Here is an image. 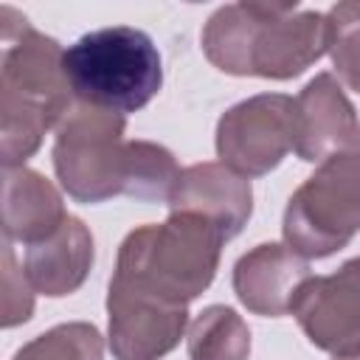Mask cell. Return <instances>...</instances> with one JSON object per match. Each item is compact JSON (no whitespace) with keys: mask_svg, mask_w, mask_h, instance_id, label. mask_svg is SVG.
I'll use <instances>...</instances> for the list:
<instances>
[{"mask_svg":"<svg viewBox=\"0 0 360 360\" xmlns=\"http://www.w3.org/2000/svg\"><path fill=\"white\" fill-rule=\"evenodd\" d=\"M326 51L340 82L360 93V0L335 3L326 11Z\"/></svg>","mask_w":360,"mask_h":360,"instance_id":"18","label":"cell"},{"mask_svg":"<svg viewBox=\"0 0 360 360\" xmlns=\"http://www.w3.org/2000/svg\"><path fill=\"white\" fill-rule=\"evenodd\" d=\"M65 76L79 101L135 112L158 96L163 65L146 31L112 25L84 34L65 51Z\"/></svg>","mask_w":360,"mask_h":360,"instance_id":"4","label":"cell"},{"mask_svg":"<svg viewBox=\"0 0 360 360\" xmlns=\"http://www.w3.org/2000/svg\"><path fill=\"white\" fill-rule=\"evenodd\" d=\"M250 329L225 304L205 307L188 326V357L191 360H248Z\"/></svg>","mask_w":360,"mask_h":360,"instance_id":"15","label":"cell"},{"mask_svg":"<svg viewBox=\"0 0 360 360\" xmlns=\"http://www.w3.org/2000/svg\"><path fill=\"white\" fill-rule=\"evenodd\" d=\"M68 211L56 186L28 166H3V233L8 242H42Z\"/></svg>","mask_w":360,"mask_h":360,"instance_id":"14","label":"cell"},{"mask_svg":"<svg viewBox=\"0 0 360 360\" xmlns=\"http://www.w3.org/2000/svg\"><path fill=\"white\" fill-rule=\"evenodd\" d=\"M225 242V233L202 214L172 211L163 225H143L127 233L112 278L188 307L211 287Z\"/></svg>","mask_w":360,"mask_h":360,"instance_id":"3","label":"cell"},{"mask_svg":"<svg viewBox=\"0 0 360 360\" xmlns=\"http://www.w3.org/2000/svg\"><path fill=\"white\" fill-rule=\"evenodd\" d=\"M290 312L315 349L335 357L360 352V256L332 276H312Z\"/></svg>","mask_w":360,"mask_h":360,"instance_id":"9","label":"cell"},{"mask_svg":"<svg viewBox=\"0 0 360 360\" xmlns=\"http://www.w3.org/2000/svg\"><path fill=\"white\" fill-rule=\"evenodd\" d=\"M312 278L304 256L278 242H264L233 264V292L256 315L281 318L292 309L301 287Z\"/></svg>","mask_w":360,"mask_h":360,"instance_id":"11","label":"cell"},{"mask_svg":"<svg viewBox=\"0 0 360 360\" xmlns=\"http://www.w3.org/2000/svg\"><path fill=\"white\" fill-rule=\"evenodd\" d=\"M202 51L231 76L292 79L326 53V14L298 3H231L202 28Z\"/></svg>","mask_w":360,"mask_h":360,"instance_id":"2","label":"cell"},{"mask_svg":"<svg viewBox=\"0 0 360 360\" xmlns=\"http://www.w3.org/2000/svg\"><path fill=\"white\" fill-rule=\"evenodd\" d=\"M295 143V98L259 93L222 112L217 124L219 163L242 177L273 172Z\"/></svg>","mask_w":360,"mask_h":360,"instance_id":"7","label":"cell"},{"mask_svg":"<svg viewBox=\"0 0 360 360\" xmlns=\"http://www.w3.org/2000/svg\"><path fill=\"white\" fill-rule=\"evenodd\" d=\"M93 233L79 217H65V222L42 242L25 250V278L42 295L62 298L76 292L93 267Z\"/></svg>","mask_w":360,"mask_h":360,"instance_id":"13","label":"cell"},{"mask_svg":"<svg viewBox=\"0 0 360 360\" xmlns=\"http://www.w3.org/2000/svg\"><path fill=\"white\" fill-rule=\"evenodd\" d=\"M124 112L73 101L56 127L53 169L76 202H104L127 191L129 141Z\"/></svg>","mask_w":360,"mask_h":360,"instance_id":"6","label":"cell"},{"mask_svg":"<svg viewBox=\"0 0 360 360\" xmlns=\"http://www.w3.org/2000/svg\"><path fill=\"white\" fill-rule=\"evenodd\" d=\"M357 112L332 73H318L295 98V155L323 163L357 138Z\"/></svg>","mask_w":360,"mask_h":360,"instance_id":"10","label":"cell"},{"mask_svg":"<svg viewBox=\"0 0 360 360\" xmlns=\"http://www.w3.org/2000/svg\"><path fill=\"white\" fill-rule=\"evenodd\" d=\"M31 281L14 262L11 242H3V326L25 323L34 312V292Z\"/></svg>","mask_w":360,"mask_h":360,"instance_id":"19","label":"cell"},{"mask_svg":"<svg viewBox=\"0 0 360 360\" xmlns=\"http://www.w3.org/2000/svg\"><path fill=\"white\" fill-rule=\"evenodd\" d=\"M169 208L202 214L225 233V239H233L253 214V188L248 177L225 163H194L180 172Z\"/></svg>","mask_w":360,"mask_h":360,"instance_id":"12","label":"cell"},{"mask_svg":"<svg viewBox=\"0 0 360 360\" xmlns=\"http://www.w3.org/2000/svg\"><path fill=\"white\" fill-rule=\"evenodd\" d=\"M104 340L93 323L70 321L28 340L11 360H101Z\"/></svg>","mask_w":360,"mask_h":360,"instance_id":"17","label":"cell"},{"mask_svg":"<svg viewBox=\"0 0 360 360\" xmlns=\"http://www.w3.org/2000/svg\"><path fill=\"white\" fill-rule=\"evenodd\" d=\"M107 315L115 360H160L180 343L188 326L186 304H172L121 278H110Z\"/></svg>","mask_w":360,"mask_h":360,"instance_id":"8","label":"cell"},{"mask_svg":"<svg viewBox=\"0 0 360 360\" xmlns=\"http://www.w3.org/2000/svg\"><path fill=\"white\" fill-rule=\"evenodd\" d=\"M174 155L152 141H129V166H127V191L143 202H166L180 180Z\"/></svg>","mask_w":360,"mask_h":360,"instance_id":"16","label":"cell"},{"mask_svg":"<svg viewBox=\"0 0 360 360\" xmlns=\"http://www.w3.org/2000/svg\"><path fill=\"white\" fill-rule=\"evenodd\" d=\"M284 242L304 259L346 248L360 231V132L349 149L326 158L298 186L284 211Z\"/></svg>","mask_w":360,"mask_h":360,"instance_id":"5","label":"cell"},{"mask_svg":"<svg viewBox=\"0 0 360 360\" xmlns=\"http://www.w3.org/2000/svg\"><path fill=\"white\" fill-rule=\"evenodd\" d=\"M332 360H360V352H354V354H343V357H332Z\"/></svg>","mask_w":360,"mask_h":360,"instance_id":"20","label":"cell"},{"mask_svg":"<svg viewBox=\"0 0 360 360\" xmlns=\"http://www.w3.org/2000/svg\"><path fill=\"white\" fill-rule=\"evenodd\" d=\"M0 149L3 166H22L42 135L73 107L76 96L65 76V51L39 34L20 11L0 6Z\"/></svg>","mask_w":360,"mask_h":360,"instance_id":"1","label":"cell"}]
</instances>
